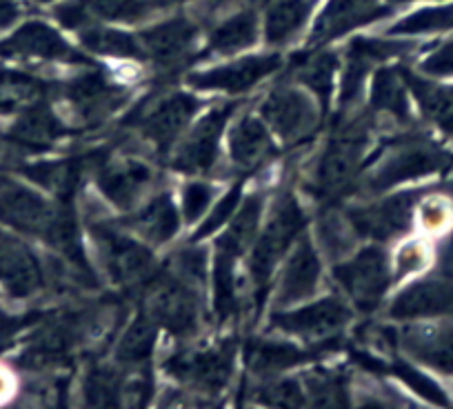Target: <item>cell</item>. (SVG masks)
Segmentation results:
<instances>
[{
  "instance_id": "3957f363",
  "label": "cell",
  "mask_w": 453,
  "mask_h": 409,
  "mask_svg": "<svg viewBox=\"0 0 453 409\" xmlns=\"http://www.w3.org/2000/svg\"><path fill=\"white\" fill-rule=\"evenodd\" d=\"M304 225H307V219H304L298 200L294 196H285L282 203L278 204L276 214L272 216V220L265 228V232L260 234L254 251H251L250 272L258 305L263 303L265 294H267L269 281H272L278 263L285 256V251L294 245L296 238L303 234Z\"/></svg>"
},
{
  "instance_id": "8fae6325",
  "label": "cell",
  "mask_w": 453,
  "mask_h": 409,
  "mask_svg": "<svg viewBox=\"0 0 453 409\" xmlns=\"http://www.w3.org/2000/svg\"><path fill=\"white\" fill-rule=\"evenodd\" d=\"M394 10L387 0H326L313 23L309 45H326L363 25L387 19Z\"/></svg>"
},
{
  "instance_id": "7bdbcfd3",
  "label": "cell",
  "mask_w": 453,
  "mask_h": 409,
  "mask_svg": "<svg viewBox=\"0 0 453 409\" xmlns=\"http://www.w3.org/2000/svg\"><path fill=\"white\" fill-rule=\"evenodd\" d=\"M420 204V223L429 234L449 232L453 223V204L444 196H431Z\"/></svg>"
},
{
  "instance_id": "60d3db41",
  "label": "cell",
  "mask_w": 453,
  "mask_h": 409,
  "mask_svg": "<svg viewBox=\"0 0 453 409\" xmlns=\"http://www.w3.org/2000/svg\"><path fill=\"white\" fill-rule=\"evenodd\" d=\"M387 372L395 374L409 390L416 391L418 396H422L426 403L440 405V407H449V405H451V398H449L447 391L440 387V382H435L429 374H422L420 369H416L413 365L398 360V363H394L391 367H387Z\"/></svg>"
},
{
  "instance_id": "9a60e30c",
  "label": "cell",
  "mask_w": 453,
  "mask_h": 409,
  "mask_svg": "<svg viewBox=\"0 0 453 409\" xmlns=\"http://www.w3.org/2000/svg\"><path fill=\"white\" fill-rule=\"evenodd\" d=\"M127 94L123 87L111 85L103 73L87 72L65 85V100L73 114L87 125H98L109 114L119 110Z\"/></svg>"
},
{
  "instance_id": "e575fe53",
  "label": "cell",
  "mask_w": 453,
  "mask_h": 409,
  "mask_svg": "<svg viewBox=\"0 0 453 409\" xmlns=\"http://www.w3.org/2000/svg\"><path fill=\"white\" fill-rule=\"evenodd\" d=\"M335 67H338V56L334 51H313V54H303L296 60L294 72L296 78L304 87H309L326 107L331 91H334Z\"/></svg>"
},
{
  "instance_id": "b9f144b4",
  "label": "cell",
  "mask_w": 453,
  "mask_h": 409,
  "mask_svg": "<svg viewBox=\"0 0 453 409\" xmlns=\"http://www.w3.org/2000/svg\"><path fill=\"white\" fill-rule=\"evenodd\" d=\"M256 403H263L267 407H304L309 405L303 385L294 378L272 381L256 390Z\"/></svg>"
},
{
  "instance_id": "603a6c76",
  "label": "cell",
  "mask_w": 453,
  "mask_h": 409,
  "mask_svg": "<svg viewBox=\"0 0 453 409\" xmlns=\"http://www.w3.org/2000/svg\"><path fill=\"white\" fill-rule=\"evenodd\" d=\"M151 181H154V172L150 169V165L127 158L119 160V163H103L98 187L104 194V198L111 200L116 207L129 210L145 194Z\"/></svg>"
},
{
  "instance_id": "484cf974",
  "label": "cell",
  "mask_w": 453,
  "mask_h": 409,
  "mask_svg": "<svg viewBox=\"0 0 453 409\" xmlns=\"http://www.w3.org/2000/svg\"><path fill=\"white\" fill-rule=\"evenodd\" d=\"M318 282H320V259L311 243L303 241L282 272L278 305H291L309 298L316 294Z\"/></svg>"
},
{
  "instance_id": "2e32d148",
  "label": "cell",
  "mask_w": 453,
  "mask_h": 409,
  "mask_svg": "<svg viewBox=\"0 0 453 409\" xmlns=\"http://www.w3.org/2000/svg\"><path fill=\"white\" fill-rule=\"evenodd\" d=\"M234 107L236 105L216 107L191 129L189 136L185 138V143H180V147L173 154V169L187 174H203L216 163L218 143L225 132L226 120L234 114Z\"/></svg>"
},
{
  "instance_id": "44dd1931",
  "label": "cell",
  "mask_w": 453,
  "mask_h": 409,
  "mask_svg": "<svg viewBox=\"0 0 453 409\" xmlns=\"http://www.w3.org/2000/svg\"><path fill=\"white\" fill-rule=\"evenodd\" d=\"M198 103L182 91H173L160 98L150 112L141 119V132L160 154L169 151L182 129L194 119Z\"/></svg>"
},
{
  "instance_id": "d6a6232c",
  "label": "cell",
  "mask_w": 453,
  "mask_h": 409,
  "mask_svg": "<svg viewBox=\"0 0 453 409\" xmlns=\"http://www.w3.org/2000/svg\"><path fill=\"white\" fill-rule=\"evenodd\" d=\"M260 214H263V200L260 196H250L242 204V210L238 212L236 219L232 220L229 229L222 234V238L218 241V254L216 256H225L229 260H238L245 250L250 247L251 238L256 236V229H258L260 223Z\"/></svg>"
},
{
  "instance_id": "ee69618b",
  "label": "cell",
  "mask_w": 453,
  "mask_h": 409,
  "mask_svg": "<svg viewBox=\"0 0 453 409\" xmlns=\"http://www.w3.org/2000/svg\"><path fill=\"white\" fill-rule=\"evenodd\" d=\"M418 72L435 81H451L453 78V36L440 41L425 60H420Z\"/></svg>"
},
{
  "instance_id": "db71d44e",
  "label": "cell",
  "mask_w": 453,
  "mask_h": 409,
  "mask_svg": "<svg viewBox=\"0 0 453 409\" xmlns=\"http://www.w3.org/2000/svg\"><path fill=\"white\" fill-rule=\"evenodd\" d=\"M163 3H169V5H185L189 0H163Z\"/></svg>"
},
{
  "instance_id": "ab89813d",
  "label": "cell",
  "mask_w": 453,
  "mask_h": 409,
  "mask_svg": "<svg viewBox=\"0 0 453 409\" xmlns=\"http://www.w3.org/2000/svg\"><path fill=\"white\" fill-rule=\"evenodd\" d=\"M123 396V381L119 372L104 365H94L82 382V398L89 407H119Z\"/></svg>"
},
{
  "instance_id": "6da1fadb",
  "label": "cell",
  "mask_w": 453,
  "mask_h": 409,
  "mask_svg": "<svg viewBox=\"0 0 453 409\" xmlns=\"http://www.w3.org/2000/svg\"><path fill=\"white\" fill-rule=\"evenodd\" d=\"M147 314L178 338H187L198 328V282L176 269L154 274L147 294Z\"/></svg>"
},
{
  "instance_id": "7a4b0ae2",
  "label": "cell",
  "mask_w": 453,
  "mask_h": 409,
  "mask_svg": "<svg viewBox=\"0 0 453 409\" xmlns=\"http://www.w3.org/2000/svg\"><path fill=\"white\" fill-rule=\"evenodd\" d=\"M453 169V154L429 138H409L387 154L369 178L372 191H385L400 182L442 176Z\"/></svg>"
},
{
  "instance_id": "d4e9b609",
  "label": "cell",
  "mask_w": 453,
  "mask_h": 409,
  "mask_svg": "<svg viewBox=\"0 0 453 409\" xmlns=\"http://www.w3.org/2000/svg\"><path fill=\"white\" fill-rule=\"evenodd\" d=\"M0 285L16 298H27L42 287L38 260L19 243L0 238Z\"/></svg>"
},
{
  "instance_id": "f6af8a7d",
  "label": "cell",
  "mask_w": 453,
  "mask_h": 409,
  "mask_svg": "<svg viewBox=\"0 0 453 409\" xmlns=\"http://www.w3.org/2000/svg\"><path fill=\"white\" fill-rule=\"evenodd\" d=\"M241 196H242V187L236 185L232 191H229V194L225 196V198L220 200V203L216 204V210L209 214V219L200 225L198 234H196V241H198V238H207L209 234H213L216 229H220L226 220L232 219V214L236 212L238 203H241Z\"/></svg>"
},
{
  "instance_id": "f1b7e54d",
  "label": "cell",
  "mask_w": 453,
  "mask_h": 409,
  "mask_svg": "<svg viewBox=\"0 0 453 409\" xmlns=\"http://www.w3.org/2000/svg\"><path fill=\"white\" fill-rule=\"evenodd\" d=\"M232 160L242 172H254L276 156V145L258 119H242L229 136Z\"/></svg>"
},
{
  "instance_id": "277c9868",
  "label": "cell",
  "mask_w": 453,
  "mask_h": 409,
  "mask_svg": "<svg viewBox=\"0 0 453 409\" xmlns=\"http://www.w3.org/2000/svg\"><path fill=\"white\" fill-rule=\"evenodd\" d=\"M367 150V132L360 125L340 127L329 141L320 165L313 176V194L318 198H335L351 185L363 167V156Z\"/></svg>"
},
{
  "instance_id": "f5cc1de1",
  "label": "cell",
  "mask_w": 453,
  "mask_h": 409,
  "mask_svg": "<svg viewBox=\"0 0 453 409\" xmlns=\"http://www.w3.org/2000/svg\"><path fill=\"white\" fill-rule=\"evenodd\" d=\"M10 387H12L10 378H7L5 374H0V396H5L7 391H10Z\"/></svg>"
},
{
  "instance_id": "d6986e66",
  "label": "cell",
  "mask_w": 453,
  "mask_h": 409,
  "mask_svg": "<svg viewBox=\"0 0 453 409\" xmlns=\"http://www.w3.org/2000/svg\"><path fill=\"white\" fill-rule=\"evenodd\" d=\"M0 56L12 58L65 60V63H87L85 56L76 54L63 36L42 20H27L7 41L0 42Z\"/></svg>"
},
{
  "instance_id": "bcb514c9",
  "label": "cell",
  "mask_w": 453,
  "mask_h": 409,
  "mask_svg": "<svg viewBox=\"0 0 453 409\" xmlns=\"http://www.w3.org/2000/svg\"><path fill=\"white\" fill-rule=\"evenodd\" d=\"M211 194L213 189L207 182L194 181L185 187V191H182V207H185V219L189 223L191 220H198L204 214V210L211 203Z\"/></svg>"
},
{
  "instance_id": "681fc988",
  "label": "cell",
  "mask_w": 453,
  "mask_h": 409,
  "mask_svg": "<svg viewBox=\"0 0 453 409\" xmlns=\"http://www.w3.org/2000/svg\"><path fill=\"white\" fill-rule=\"evenodd\" d=\"M23 0H0V29H7L23 16Z\"/></svg>"
},
{
  "instance_id": "11a10c76",
  "label": "cell",
  "mask_w": 453,
  "mask_h": 409,
  "mask_svg": "<svg viewBox=\"0 0 453 409\" xmlns=\"http://www.w3.org/2000/svg\"><path fill=\"white\" fill-rule=\"evenodd\" d=\"M36 3H54V0H36Z\"/></svg>"
},
{
  "instance_id": "836d02e7",
  "label": "cell",
  "mask_w": 453,
  "mask_h": 409,
  "mask_svg": "<svg viewBox=\"0 0 453 409\" xmlns=\"http://www.w3.org/2000/svg\"><path fill=\"white\" fill-rule=\"evenodd\" d=\"M407 82L400 69H380L372 82V110L395 120H409Z\"/></svg>"
},
{
  "instance_id": "e0dca14e",
  "label": "cell",
  "mask_w": 453,
  "mask_h": 409,
  "mask_svg": "<svg viewBox=\"0 0 453 409\" xmlns=\"http://www.w3.org/2000/svg\"><path fill=\"white\" fill-rule=\"evenodd\" d=\"M142 47V56L163 67H173L189 58L198 38V25L187 16L160 20L154 27L136 34Z\"/></svg>"
},
{
  "instance_id": "ba28073f",
  "label": "cell",
  "mask_w": 453,
  "mask_h": 409,
  "mask_svg": "<svg viewBox=\"0 0 453 409\" xmlns=\"http://www.w3.org/2000/svg\"><path fill=\"white\" fill-rule=\"evenodd\" d=\"M263 119L272 125L273 132L287 143V145H298L313 136L318 129L320 116H318L316 103L307 94L291 87H276L267 100L260 107Z\"/></svg>"
},
{
  "instance_id": "f907efd6",
  "label": "cell",
  "mask_w": 453,
  "mask_h": 409,
  "mask_svg": "<svg viewBox=\"0 0 453 409\" xmlns=\"http://www.w3.org/2000/svg\"><path fill=\"white\" fill-rule=\"evenodd\" d=\"M391 7L400 5H413V3H422V5H431V3H447V0H387Z\"/></svg>"
},
{
  "instance_id": "7c38bea8",
  "label": "cell",
  "mask_w": 453,
  "mask_h": 409,
  "mask_svg": "<svg viewBox=\"0 0 453 409\" xmlns=\"http://www.w3.org/2000/svg\"><path fill=\"white\" fill-rule=\"evenodd\" d=\"M349 319L347 305L338 296H326L318 303H309L294 312L273 316L272 325L280 332L307 338V341H331Z\"/></svg>"
},
{
  "instance_id": "83f0119b",
  "label": "cell",
  "mask_w": 453,
  "mask_h": 409,
  "mask_svg": "<svg viewBox=\"0 0 453 409\" xmlns=\"http://www.w3.org/2000/svg\"><path fill=\"white\" fill-rule=\"evenodd\" d=\"M334 341V338H331ZM329 341V343H331ZM326 343V345H329ZM326 345H320V350H298L291 343L282 341H251L245 350L247 367L258 376H272V374H280L285 369L296 367V365L304 363V360L318 359L320 351L326 350Z\"/></svg>"
},
{
  "instance_id": "9c48e42d",
  "label": "cell",
  "mask_w": 453,
  "mask_h": 409,
  "mask_svg": "<svg viewBox=\"0 0 453 409\" xmlns=\"http://www.w3.org/2000/svg\"><path fill=\"white\" fill-rule=\"evenodd\" d=\"M420 191H404L391 198L378 200L367 207L349 210V225L358 236L373 241H391L411 229L413 214L420 203Z\"/></svg>"
},
{
  "instance_id": "cb8c5ba5",
  "label": "cell",
  "mask_w": 453,
  "mask_h": 409,
  "mask_svg": "<svg viewBox=\"0 0 453 409\" xmlns=\"http://www.w3.org/2000/svg\"><path fill=\"white\" fill-rule=\"evenodd\" d=\"M104 154L103 151H91V154L78 156V158L58 160V163H36L20 167V172L29 178V181L38 182L45 189L54 191L63 200H69V196L76 191L78 182L85 178L87 172L103 165Z\"/></svg>"
},
{
  "instance_id": "ac0fdd59",
  "label": "cell",
  "mask_w": 453,
  "mask_h": 409,
  "mask_svg": "<svg viewBox=\"0 0 453 409\" xmlns=\"http://www.w3.org/2000/svg\"><path fill=\"white\" fill-rule=\"evenodd\" d=\"M280 67V54H265V56H250L245 60L226 65V67L207 69V72L189 73L187 82L194 89L203 91H226V94H242L258 85L263 78L273 73Z\"/></svg>"
},
{
  "instance_id": "8d00e7d4",
  "label": "cell",
  "mask_w": 453,
  "mask_h": 409,
  "mask_svg": "<svg viewBox=\"0 0 453 409\" xmlns=\"http://www.w3.org/2000/svg\"><path fill=\"white\" fill-rule=\"evenodd\" d=\"M156 334H158V323L147 312L141 314L120 338L119 347H116V360L123 365H132V367L147 363L150 356L154 354Z\"/></svg>"
},
{
  "instance_id": "5bb4252c",
  "label": "cell",
  "mask_w": 453,
  "mask_h": 409,
  "mask_svg": "<svg viewBox=\"0 0 453 409\" xmlns=\"http://www.w3.org/2000/svg\"><path fill=\"white\" fill-rule=\"evenodd\" d=\"M60 204L47 203L42 196L20 185L0 187V220L19 232L32 234L45 241L58 219Z\"/></svg>"
},
{
  "instance_id": "52a82bcc",
  "label": "cell",
  "mask_w": 453,
  "mask_h": 409,
  "mask_svg": "<svg viewBox=\"0 0 453 409\" xmlns=\"http://www.w3.org/2000/svg\"><path fill=\"white\" fill-rule=\"evenodd\" d=\"M334 276L363 312L376 310L391 285L389 260L380 247L360 250L354 259L334 267Z\"/></svg>"
},
{
  "instance_id": "c3c4849f",
  "label": "cell",
  "mask_w": 453,
  "mask_h": 409,
  "mask_svg": "<svg viewBox=\"0 0 453 409\" xmlns=\"http://www.w3.org/2000/svg\"><path fill=\"white\" fill-rule=\"evenodd\" d=\"M426 265V250L420 245V243H409L400 250L398 260H395V276L403 278L409 276V274L418 272Z\"/></svg>"
},
{
  "instance_id": "4fadbf2b",
  "label": "cell",
  "mask_w": 453,
  "mask_h": 409,
  "mask_svg": "<svg viewBox=\"0 0 453 409\" xmlns=\"http://www.w3.org/2000/svg\"><path fill=\"white\" fill-rule=\"evenodd\" d=\"M416 50L413 41H403V38H354L347 54V69L342 78V91H340V105H349L358 98L360 89L365 87L369 69L376 67L378 63L403 56L407 51Z\"/></svg>"
},
{
  "instance_id": "d590c367",
  "label": "cell",
  "mask_w": 453,
  "mask_h": 409,
  "mask_svg": "<svg viewBox=\"0 0 453 409\" xmlns=\"http://www.w3.org/2000/svg\"><path fill=\"white\" fill-rule=\"evenodd\" d=\"M87 51L100 56H111V58H145L138 36H132L120 29L103 27V25H89L82 29L81 36Z\"/></svg>"
},
{
  "instance_id": "f546056e",
  "label": "cell",
  "mask_w": 453,
  "mask_h": 409,
  "mask_svg": "<svg viewBox=\"0 0 453 409\" xmlns=\"http://www.w3.org/2000/svg\"><path fill=\"white\" fill-rule=\"evenodd\" d=\"M260 19L258 12L250 5H242L241 10L226 16L225 20L216 25L209 34L207 54H236L247 50L258 41Z\"/></svg>"
},
{
  "instance_id": "30bf717a",
  "label": "cell",
  "mask_w": 453,
  "mask_h": 409,
  "mask_svg": "<svg viewBox=\"0 0 453 409\" xmlns=\"http://www.w3.org/2000/svg\"><path fill=\"white\" fill-rule=\"evenodd\" d=\"M163 0H65L54 16L67 29L103 23H136L154 14Z\"/></svg>"
},
{
  "instance_id": "7402d4cb",
  "label": "cell",
  "mask_w": 453,
  "mask_h": 409,
  "mask_svg": "<svg viewBox=\"0 0 453 409\" xmlns=\"http://www.w3.org/2000/svg\"><path fill=\"white\" fill-rule=\"evenodd\" d=\"M400 345L434 372L453 376V325H413L400 334Z\"/></svg>"
},
{
  "instance_id": "816d5d0a",
  "label": "cell",
  "mask_w": 453,
  "mask_h": 409,
  "mask_svg": "<svg viewBox=\"0 0 453 409\" xmlns=\"http://www.w3.org/2000/svg\"><path fill=\"white\" fill-rule=\"evenodd\" d=\"M250 0H213V5L218 7H225V5H245Z\"/></svg>"
},
{
  "instance_id": "ffe728a7",
  "label": "cell",
  "mask_w": 453,
  "mask_h": 409,
  "mask_svg": "<svg viewBox=\"0 0 453 409\" xmlns=\"http://www.w3.org/2000/svg\"><path fill=\"white\" fill-rule=\"evenodd\" d=\"M85 328V319L78 314H63L54 316L41 328V332L34 336L32 345L25 351L20 363L25 367H51L67 360L73 347L78 345Z\"/></svg>"
},
{
  "instance_id": "5b68a950",
  "label": "cell",
  "mask_w": 453,
  "mask_h": 409,
  "mask_svg": "<svg viewBox=\"0 0 453 409\" xmlns=\"http://www.w3.org/2000/svg\"><path fill=\"white\" fill-rule=\"evenodd\" d=\"M236 345L225 341L209 350L176 351L165 360V372L198 394H220L234 372Z\"/></svg>"
},
{
  "instance_id": "8992f818",
  "label": "cell",
  "mask_w": 453,
  "mask_h": 409,
  "mask_svg": "<svg viewBox=\"0 0 453 409\" xmlns=\"http://www.w3.org/2000/svg\"><path fill=\"white\" fill-rule=\"evenodd\" d=\"M91 232L98 243L104 269L113 282L123 287H138L154 278L156 263L150 250L107 225H94Z\"/></svg>"
},
{
  "instance_id": "f35d334b",
  "label": "cell",
  "mask_w": 453,
  "mask_h": 409,
  "mask_svg": "<svg viewBox=\"0 0 453 409\" xmlns=\"http://www.w3.org/2000/svg\"><path fill=\"white\" fill-rule=\"evenodd\" d=\"M304 394L307 403L316 407H347L349 394H347V378L340 372H311L304 376Z\"/></svg>"
},
{
  "instance_id": "74e56055",
  "label": "cell",
  "mask_w": 453,
  "mask_h": 409,
  "mask_svg": "<svg viewBox=\"0 0 453 409\" xmlns=\"http://www.w3.org/2000/svg\"><path fill=\"white\" fill-rule=\"evenodd\" d=\"M45 91L47 85L38 78L20 72H0V114L34 105Z\"/></svg>"
},
{
  "instance_id": "1f68e13d",
  "label": "cell",
  "mask_w": 453,
  "mask_h": 409,
  "mask_svg": "<svg viewBox=\"0 0 453 409\" xmlns=\"http://www.w3.org/2000/svg\"><path fill=\"white\" fill-rule=\"evenodd\" d=\"M313 0H269L265 12V36L269 45H285L307 23Z\"/></svg>"
},
{
  "instance_id": "7dc6e473",
  "label": "cell",
  "mask_w": 453,
  "mask_h": 409,
  "mask_svg": "<svg viewBox=\"0 0 453 409\" xmlns=\"http://www.w3.org/2000/svg\"><path fill=\"white\" fill-rule=\"evenodd\" d=\"M41 319L42 316L36 314V312L25 316H12L0 310V351L10 350V347L16 343V338H19V334L25 332L29 325H34Z\"/></svg>"
},
{
  "instance_id": "4dcf8cb0",
  "label": "cell",
  "mask_w": 453,
  "mask_h": 409,
  "mask_svg": "<svg viewBox=\"0 0 453 409\" xmlns=\"http://www.w3.org/2000/svg\"><path fill=\"white\" fill-rule=\"evenodd\" d=\"M127 225L134 232L141 234L145 241L154 243V245H163V243L172 241L176 236L180 219H178L176 204L169 198V194H158L138 214H134L127 220Z\"/></svg>"
},
{
  "instance_id": "4316f807",
  "label": "cell",
  "mask_w": 453,
  "mask_h": 409,
  "mask_svg": "<svg viewBox=\"0 0 453 409\" xmlns=\"http://www.w3.org/2000/svg\"><path fill=\"white\" fill-rule=\"evenodd\" d=\"M67 134L69 129L60 123L58 116L50 107L41 105V103H34V105L25 107L23 116L12 127L10 136L16 145L25 147V150L41 151L50 150L51 145H56Z\"/></svg>"
}]
</instances>
